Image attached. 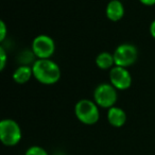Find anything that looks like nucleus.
I'll return each instance as SVG.
<instances>
[{
  "label": "nucleus",
  "instance_id": "f257e3e1",
  "mask_svg": "<svg viewBox=\"0 0 155 155\" xmlns=\"http://www.w3.org/2000/svg\"><path fill=\"white\" fill-rule=\"evenodd\" d=\"M33 78L44 85H54L60 81L62 71L58 63L51 58L35 60L32 64Z\"/></svg>",
  "mask_w": 155,
  "mask_h": 155
},
{
  "label": "nucleus",
  "instance_id": "f03ea898",
  "mask_svg": "<svg viewBox=\"0 0 155 155\" xmlns=\"http://www.w3.org/2000/svg\"><path fill=\"white\" fill-rule=\"evenodd\" d=\"M94 100L81 99L74 105V115L81 123L94 125L100 119V110Z\"/></svg>",
  "mask_w": 155,
  "mask_h": 155
},
{
  "label": "nucleus",
  "instance_id": "7ed1b4c3",
  "mask_svg": "<svg viewBox=\"0 0 155 155\" xmlns=\"http://www.w3.org/2000/svg\"><path fill=\"white\" fill-rule=\"evenodd\" d=\"M22 132L17 121L5 118L0 121V140L5 146L14 147L21 140Z\"/></svg>",
  "mask_w": 155,
  "mask_h": 155
},
{
  "label": "nucleus",
  "instance_id": "20e7f679",
  "mask_svg": "<svg viewBox=\"0 0 155 155\" xmlns=\"http://www.w3.org/2000/svg\"><path fill=\"white\" fill-rule=\"evenodd\" d=\"M118 100V91L110 83H100L94 91V101L101 108L113 107Z\"/></svg>",
  "mask_w": 155,
  "mask_h": 155
},
{
  "label": "nucleus",
  "instance_id": "39448f33",
  "mask_svg": "<svg viewBox=\"0 0 155 155\" xmlns=\"http://www.w3.org/2000/svg\"><path fill=\"white\" fill-rule=\"evenodd\" d=\"M31 51L36 60L51 58L55 52V43L53 38L47 34H39L32 41Z\"/></svg>",
  "mask_w": 155,
  "mask_h": 155
},
{
  "label": "nucleus",
  "instance_id": "423d86ee",
  "mask_svg": "<svg viewBox=\"0 0 155 155\" xmlns=\"http://www.w3.org/2000/svg\"><path fill=\"white\" fill-rule=\"evenodd\" d=\"M115 60V66L127 67L134 65L138 58V49L135 45L130 43L120 44L113 52Z\"/></svg>",
  "mask_w": 155,
  "mask_h": 155
},
{
  "label": "nucleus",
  "instance_id": "0eeeda50",
  "mask_svg": "<svg viewBox=\"0 0 155 155\" xmlns=\"http://www.w3.org/2000/svg\"><path fill=\"white\" fill-rule=\"evenodd\" d=\"M110 83L117 91H127L132 85L131 72L124 67H113L110 70Z\"/></svg>",
  "mask_w": 155,
  "mask_h": 155
},
{
  "label": "nucleus",
  "instance_id": "6e6552de",
  "mask_svg": "<svg viewBox=\"0 0 155 155\" xmlns=\"http://www.w3.org/2000/svg\"><path fill=\"white\" fill-rule=\"evenodd\" d=\"M124 5L120 0H108L105 8V16L113 22L119 21L124 16Z\"/></svg>",
  "mask_w": 155,
  "mask_h": 155
},
{
  "label": "nucleus",
  "instance_id": "1a4fd4ad",
  "mask_svg": "<svg viewBox=\"0 0 155 155\" xmlns=\"http://www.w3.org/2000/svg\"><path fill=\"white\" fill-rule=\"evenodd\" d=\"M106 118H107L108 123H110L112 127H122L123 125L127 123V115L123 108L115 105V106H113V107H110L107 110Z\"/></svg>",
  "mask_w": 155,
  "mask_h": 155
},
{
  "label": "nucleus",
  "instance_id": "9d476101",
  "mask_svg": "<svg viewBox=\"0 0 155 155\" xmlns=\"http://www.w3.org/2000/svg\"><path fill=\"white\" fill-rule=\"evenodd\" d=\"M32 77H33L32 66H29V65H20L19 67H17L14 70L13 74H12L14 82L16 84H20V85L28 83Z\"/></svg>",
  "mask_w": 155,
  "mask_h": 155
},
{
  "label": "nucleus",
  "instance_id": "9b49d317",
  "mask_svg": "<svg viewBox=\"0 0 155 155\" xmlns=\"http://www.w3.org/2000/svg\"><path fill=\"white\" fill-rule=\"evenodd\" d=\"M96 65L101 70H110L115 67L114 54L108 51H102L96 56Z\"/></svg>",
  "mask_w": 155,
  "mask_h": 155
},
{
  "label": "nucleus",
  "instance_id": "f8f14e48",
  "mask_svg": "<svg viewBox=\"0 0 155 155\" xmlns=\"http://www.w3.org/2000/svg\"><path fill=\"white\" fill-rule=\"evenodd\" d=\"M25 155H49V154H48V152L43 148V147L31 146L27 149Z\"/></svg>",
  "mask_w": 155,
  "mask_h": 155
},
{
  "label": "nucleus",
  "instance_id": "ddd939ff",
  "mask_svg": "<svg viewBox=\"0 0 155 155\" xmlns=\"http://www.w3.org/2000/svg\"><path fill=\"white\" fill-rule=\"evenodd\" d=\"M8 63V54L3 47H0V70H5Z\"/></svg>",
  "mask_w": 155,
  "mask_h": 155
},
{
  "label": "nucleus",
  "instance_id": "4468645a",
  "mask_svg": "<svg viewBox=\"0 0 155 155\" xmlns=\"http://www.w3.org/2000/svg\"><path fill=\"white\" fill-rule=\"evenodd\" d=\"M8 27L7 25H5V22L3 21V20H1L0 21V41L2 43L3 41L5 39V37H7L8 35Z\"/></svg>",
  "mask_w": 155,
  "mask_h": 155
},
{
  "label": "nucleus",
  "instance_id": "2eb2a0df",
  "mask_svg": "<svg viewBox=\"0 0 155 155\" xmlns=\"http://www.w3.org/2000/svg\"><path fill=\"white\" fill-rule=\"evenodd\" d=\"M149 32H150L151 36L155 39V19L150 24V27H149Z\"/></svg>",
  "mask_w": 155,
  "mask_h": 155
},
{
  "label": "nucleus",
  "instance_id": "dca6fc26",
  "mask_svg": "<svg viewBox=\"0 0 155 155\" xmlns=\"http://www.w3.org/2000/svg\"><path fill=\"white\" fill-rule=\"evenodd\" d=\"M139 2L142 3L143 5H147V7L155 5V0H139Z\"/></svg>",
  "mask_w": 155,
  "mask_h": 155
},
{
  "label": "nucleus",
  "instance_id": "f3484780",
  "mask_svg": "<svg viewBox=\"0 0 155 155\" xmlns=\"http://www.w3.org/2000/svg\"><path fill=\"white\" fill-rule=\"evenodd\" d=\"M55 155H61V154H55Z\"/></svg>",
  "mask_w": 155,
  "mask_h": 155
}]
</instances>
